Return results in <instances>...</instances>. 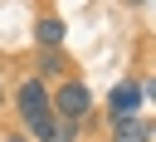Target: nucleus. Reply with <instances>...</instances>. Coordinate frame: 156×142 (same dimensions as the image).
Segmentation results:
<instances>
[{
	"instance_id": "obj_1",
	"label": "nucleus",
	"mask_w": 156,
	"mask_h": 142,
	"mask_svg": "<svg viewBox=\"0 0 156 142\" xmlns=\"http://www.w3.org/2000/svg\"><path fill=\"white\" fill-rule=\"evenodd\" d=\"M88 108H93V93H88V83L83 78H63L58 83V93H49V113H58L63 122H83L88 118Z\"/></svg>"
},
{
	"instance_id": "obj_2",
	"label": "nucleus",
	"mask_w": 156,
	"mask_h": 142,
	"mask_svg": "<svg viewBox=\"0 0 156 142\" xmlns=\"http://www.w3.org/2000/svg\"><path fill=\"white\" fill-rule=\"evenodd\" d=\"M15 113H20V122L29 127V122H39V118H54L49 113V88H44V78L39 73H29L20 88H15Z\"/></svg>"
},
{
	"instance_id": "obj_3",
	"label": "nucleus",
	"mask_w": 156,
	"mask_h": 142,
	"mask_svg": "<svg viewBox=\"0 0 156 142\" xmlns=\"http://www.w3.org/2000/svg\"><path fill=\"white\" fill-rule=\"evenodd\" d=\"M136 108H141V83H117L112 93H107V118L112 122H122V118H136Z\"/></svg>"
},
{
	"instance_id": "obj_4",
	"label": "nucleus",
	"mask_w": 156,
	"mask_h": 142,
	"mask_svg": "<svg viewBox=\"0 0 156 142\" xmlns=\"http://www.w3.org/2000/svg\"><path fill=\"white\" fill-rule=\"evenodd\" d=\"M112 142H151V122L146 118H122V122H112Z\"/></svg>"
},
{
	"instance_id": "obj_5",
	"label": "nucleus",
	"mask_w": 156,
	"mask_h": 142,
	"mask_svg": "<svg viewBox=\"0 0 156 142\" xmlns=\"http://www.w3.org/2000/svg\"><path fill=\"white\" fill-rule=\"evenodd\" d=\"M34 39H39V49H58V44H63V20H58V15H44V20L34 24Z\"/></svg>"
},
{
	"instance_id": "obj_6",
	"label": "nucleus",
	"mask_w": 156,
	"mask_h": 142,
	"mask_svg": "<svg viewBox=\"0 0 156 142\" xmlns=\"http://www.w3.org/2000/svg\"><path fill=\"white\" fill-rule=\"evenodd\" d=\"M39 69H44V73H58V69H63V54H58V49H39ZM44 73H39V78H44Z\"/></svg>"
},
{
	"instance_id": "obj_7",
	"label": "nucleus",
	"mask_w": 156,
	"mask_h": 142,
	"mask_svg": "<svg viewBox=\"0 0 156 142\" xmlns=\"http://www.w3.org/2000/svg\"><path fill=\"white\" fill-rule=\"evenodd\" d=\"M0 108H5V78H0Z\"/></svg>"
},
{
	"instance_id": "obj_8",
	"label": "nucleus",
	"mask_w": 156,
	"mask_h": 142,
	"mask_svg": "<svg viewBox=\"0 0 156 142\" xmlns=\"http://www.w3.org/2000/svg\"><path fill=\"white\" fill-rule=\"evenodd\" d=\"M10 142H29V137H10Z\"/></svg>"
}]
</instances>
